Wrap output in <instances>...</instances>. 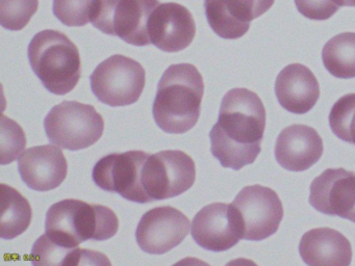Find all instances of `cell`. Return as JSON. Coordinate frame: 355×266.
Wrapping results in <instances>:
<instances>
[{
	"mask_svg": "<svg viewBox=\"0 0 355 266\" xmlns=\"http://www.w3.org/2000/svg\"><path fill=\"white\" fill-rule=\"evenodd\" d=\"M150 154L142 151L112 153L101 158L93 168L92 178L99 188L116 193L135 203L153 200L143 186V166Z\"/></svg>",
	"mask_w": 355,
	"mask_h": 266,
	"instance_id": "cell-9",
	"label": "cell"
},
{
	"mask_svg": "<svg viewBox=\"0 0 355 266\" xmlns=\"http://www.w3.org/2000/svg\"><path fill=\"white\" fill-rule=\"evenodd\" d=\"M323 141L319 133L306 125H292L278 135L275 158L290 172H304L323 155Z\"/></svg>",
	"mask_w": 355,
	"mask_h": 266,
	"instance_id": "cell-17",
	"label": "cell"
},
{
	"mask_svg": "<svg viewBox=\"0 0 355 266\" xmlns=\"http://www.w3.org/2000/svg\"><path fill=\"white\" fill-rule=\"evenodd\" d=\"M329 125L338 139L355 145V94H347L334 103Z\"/></svg>",
	"mask_w": 355,
	"mask_h": 266,
	"instance_id": "cell-23",
	"label": "cell"
},
{
	"mask_svg": "<svg viewBox=\"0 0 355 266\" xmlns=\"http://www.w3.org/2000/svg\"><path fill=\"white\" fill-rule=\"evenodd\" d=\"M275 0H205L207 22L220 37L236 39L250 28L251 21L271 8Z\"/></svg>",
	"mask_w": 355,
	"mask_h": 266,
	"instance_id": "cell-15",
	"label": "cell"
},
{
	"mask_svg": "<svg viewBox=\"0 0 355 266\" xmlns=\"http://www.w3.org/2000/svg\"><path fill=\"white\" fill-rule=\"evenodd\" d=\"M38 8L39 0H0V23L9 30H21Z\"/></svg>",
	"mask_w": 355,
	"mask_h": 266,
	"instance_id": "cell-25",
	"label": "cell"
},
{
	"mask_svg": "<svg viewBox=\"0 0 355 266\" xmlns=\"http://www.w3.org/2000/svg\"><path fill=\"white\" fill-rule=\"evenodd\" d=\"M31 260L34 265H85V264H111L103 254L65 247L51 241L46 235L37 239L33 247Z\"/></svg>",
	"mask_w": 355,
	"mask_h": 266,
	"instance_id": "cell-20",
	"label": "cell"
},
{
	"mask_svg": "<svg viewBox=\"0 0 355 266\" xmlns=\"http://www.w3.org/2000/svg\"><path fill=\"white\" fill-rule=\"evenodd\" d=\"M205 82L192 64H172L164 72L153 105L157 126L170 134L188 132L198 122Z\"/></svg>",
	"mask_w": 355,
	"mask_h": 266,
	"instance_id": "cell-2",
	"label": "cell"
},
{
	"mask_svg": "<svg viewBox=\"0 0 355 266\" xmlns=\"http://www.w3.org/2000/svg\"><path fill=\"white\" fill-rule=\"evenodd\" d=\"M242 224L243 239L261 241L277 232L284 218V206L270 187H244L232 202Z\"/></svg>",
	"mask_w": 355,
	"mask_h": 266,
	"instance_id": "cell-10",
	"label": "cell"
},
{
	"mask_svg": "<svg viewBox=\"0 0 355 266\" xmlns=\"http://www.w3.org/2000/svg\"><path fill=\"white\" fill-rule=\"evenodd\" d=\"M159 0H99L91 23L105 35L119 37L130 45L148 46L149 21Z\"/></svg>",
	"mask_w": 355,
	"mask_h": 266,
	"instance_id": "cell-6",
	"label": "cell"
},
{
	"mask_svg": "<svg viewBox=\"0 0 355 266\" xmlns=\"http://www.w3.org/2000/svg\"><path fill=\"white\" fill-rule=\"evenodd\" d=\"M190 220L180 210L162 206L147 211L139 222L136 239L143 251L163 255L180 245L191 230Z\"/></svg>",
	"mask_w": 355,
	"mask_h": 266,
	"instance_id": "cell-11",
	"label": "cell"
},
{
	"mask_svg": "<svg viewBox=\"0 0 355 266\" xmlns=\"http://www.w3.org/2000/svg\"><path fill=\"white\" fill-rule=\"evenodd\" d=\"M90 81L93 94L99 101L112 107L128 106L140 99L146 73L134 58L115 54L96 66Z\"/></svg>",
	"mask_w": 355,
	"mask_h": 266,
	"instance_id": "cell-7",
	"label": "cell"
},
{
	"mask_svg": "<svg viewBox=\"0 0 355 266\" xmlns=\"http://www.w3.org/2000/svg\"><path fill=\"white\" fill-rule=\"evenodd\" d=\"M99 0H53L55 16L66 26H85L91 22Z\"/></svg>",
	"mask_w": 355,
	"mask_h": 266,
	"instance_id": "cell-24",
	"label": "cell"
},
{
	"mask_svg": "<svg viewBox=\"0 0 355 266\" xmlns=\"http://www.w3.org/2000/svg\"><path fill=\"white\" fill-rule=\"evenodd\" d=\"M148 29L151 44L169 53L186 49L196 35L190 10L175 2L159 4L151 15Z\"/></svg>",
	"mask_w": 355,
	"mask_h": 266,
	"instance_id": "cell-14",
	"label": "cell"
},
{
	"mask_svg": "<svg viewBox=\"0 0 355 266\" xmlns=\"http://www.w3.org/2000/svg\"><path fill=\"white\" fill-rule=\"evenodd\" d=\"M322 60L326 70L338 78L355 77V33H343L324 46Z\"/></svg>",
	"mask_w": 355,
	"mask_h": 266,
	"instance_id": "cell-22",
	"label": "cell"
},
{
	"mask_svg": "<svg viewBox=\"0 0 355 266\" xmlns=\"http://www.w3.org/2000/svg\"><path fill=\"white\" fill-rule=\"evenodd\" d=\"M28 60L45 89L55 95L70 93L82 76L80 54L76 44L61 31L45 29L28 45Z\"/></svg>",
	"mask_w": 355,
	"mask_h": 266,
	"instance_id": "cell-4",
	"label": "cell"
},
{
	"mask_svg": "<svg viewBox=\"0 0 355 266\" xmlns=\"http://www.w3.org/2000/svg\"><path fill=\"white\" fill-rule=\"evenodd\" d=\"M334 3L338 4V6H353L355 8V0H331Z\"/></svg>",
	"mask_w": 355,
	"mask_h": 266,
	"instance_id": "cell-28",
	"label": "cell"
},
{
	"mask_svg": "<svg viewBox=\"0 0 355 266\" xmlns=\"http://www.w3.org/2000/svg\"><path fill=\"white\" fill-rule=\"evenodd\" d=\"M119 220L111 208L67 199L51 206L45 235L57 245L78 247L85 241H103L117 234Z\"/></svg>",
	"mask_w": 355,
	"mask_h": 266,
	"instance_id": "cell-3",
	"label": "cell"
},
{
	"mask_svg": "<svg viewBox=\"0 0 355 266\" xmlns=\"http://www.w3.org/2000/svg\"><path fill=\"white\" fill-rule=\"evenodd\" d=\"M309 203L317 211L355 222V172L327 168L313 179Z\"/></svg>",
	"mask_w": 355,
	"mask_h": 266,
	"instance_id": "cell-13",
	"label": "cell"
},
{
	"mask_svg": "<svg viewBox=\"0 0 355 266\" xmlns=\"http://www.w3.org/2000/svg\"><path fill=\"white\" fill-rule=\"evenodd\" d=\"M26 137L24 129L15 121L1 116V164L11 163L26 149Z\"/></svg>",
	"mask_w": 355,
	"mask_h": 266,
	"instance_id": "cell-26",
	"label": "cell"
},
{
	"mask_svg": "<svg viewBox=\"0 0 355 266\" xmlns=\"http://www.w3.org/2000/svg\"><path fill=\"white\" fill-rule=\"evenodd\" d=\"M59 145H36L18 158L22 181L33 190L49 191L59 187L68 174V163Z\"/></svg>",
	"mask_w": 355,
	"mask_h": 266,
	"instance_id": "cell-16",
	"label": "cell"
},
{
	"mask_svg": "<svg viewBox=\"0 0 355 266\" xmlns=\"http://www.w3.org/2000/svg\"><path fill=\"white\" fill-rule=\"evenodd\" d=\"M297 10L311 20H327L334 16L340 6L331 0H294Z\"/></svg>",
	"mask_w": 355,
	"mask_h": 266,
	"instance_id": "cell-27",
	"label": "cell"
},
{
	"mask_svg": "<svg viewBox=\"0 0 355 266\" xmlns=\"http://www.w3.org/2000/svg\"><path fill=\"white\" fill-rule=\"evenodd\" d=\"M33 210L30 202L17 189L1 184V220L0 236L11 240L26 232L32 222Z\"/></svg>",
	"mask_w": 355,
	"mask_h": 266,
	"instance_id": "cell-21",
	"label": "cell"
},
{
	"mask_svg": "<svg viewBox=\"0 0 355 266\" xmlns=\"http://www.w3.org/2000/svg\"><path fill=\"white\" fill-rule=\"evenodd\" d=\"M275 94L284 109L292 114H304L319 100V82L307 66L291 64L277 75Z\"/></svg>",
	"mask_w": 355,
	"mask_h": 266,
	"instance_id": "cell-18",
	"label": "cell"
},
{
	"mask_svg": "<svg viewBox=\"0 0 355 266\" xmlns=\"http://www.w3.org/2000/svg\"><path fill=\"white\" fill-rule=\"evenodd\" d=\"M299 254L311 266H348L352 260L350 241L331 228H315L304 233Z\"/></svg>",
	"mask_w": 355,
	"mask_h": 266,
	"instance_id": "cell-19",
	"label": "cell"
},
{
	"mask_svg": "<svg viewBox=\"0 0 355 266\" xmlns=\"http://www.w3.org/2000/svg\"><path fill=\"white\" fill-rule=\"evenodd\" d=\"M196 180L194 160L180 150H167L149 156L143 166V186L153 202L186 193Z\"/></svg>",
	"mask_w": 355,
	"mask_h": 266,
	"instance_id": "cell-8",
	"label": "cell"
},
{
	"mask_svg": "<svg viewBox=\"0 0 355 266\" xmlns=\"http://www.w3.org/2000/svg\"><path fill=\"white\" fill-rule=\"evenodd\" d=\"M191 234L195 242L211 251H225L243 239L242 224L232 204L211 203L193 218Z\"/></svg>",
	"mask_w": 355,
	"mask_h": 266,
	"instance_id": "cell-12",
	"label": "cell"
},
{
	"mask_svg": "<svg viewBox=\"0 0 355 266\" xmlns=\"http://www.w3.org/2000/svg\"><path fill=\"white\" fill-rule=\"evenodd\" d=\"M47 137L53 145L80 151L96 143L103 136L105 121L92 105L63 101L53 106L44 120Z\"/></svg>",
	"mask_w": 355,
	"mask_h": 266,
	"instance_id": "cell-5",
	"label": "cell"
},
{
	"mask_svg": "<svg viewBox=\"0 0 355 266\" xmlns=\"http://www.w3.org/2000/svg\"><path fill=\"white\" fill-rule=\"evenodd\" d=\"M265 128L266 108L261 98L250 89H230L209 132L211 154L223 168L241 170L261 153Z\"/></svg>",
	"mask_w": 355,
	"mask_h": 266,
	"instance_id": "cell-1",
	"label": "cell"
}]
</instances>
